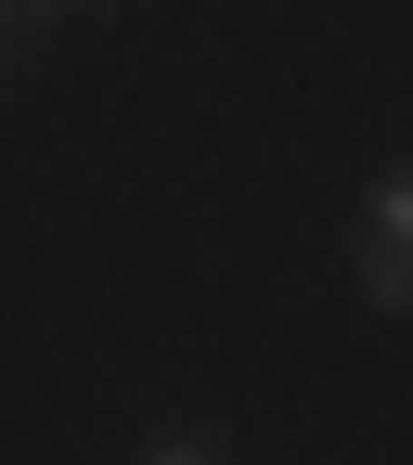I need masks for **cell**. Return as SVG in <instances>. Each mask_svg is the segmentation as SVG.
Returning <instances> with one entry per match:
<instances>
[{
    "label": "cell",
    "mask_w": 413,
    "mask_h": 465,
    "mask_svg": "<svg viewBox=\"0 0 413 465\" xmlns=\"http://www.w3.org/2000/svg\"><path fill=\"white\" fill-rule=\"evenodd\" d=\"M362 284H375V311H413V246H388V232H375V259H362Z\"/></svg>",
    "instance_id": "1"
},
{
    "label": "cell",
    "mask_w": 413,
    "mask_h": 465,
    "mask_svg": "<svg viewBox=\"0 0 413 465\" xmlns=\"http://www.w3.org/2000/svg\"><path fill=\"white\" fill-rule=\"evenodd\" d=\"M375 232H388V246H413V182H388V194H375Z\"/></svg>",
    "instance_id": "2"
},
{
    "label": "cell",
    "mask_w": 413,
    "mask_h": 465,
    "mask_svg": "<svg viewBox=\"0 0 413 465\" xmlns=\"http://www.w3.org/2000/svg\"><path fill=\"white\" fill-rule=\"evenodd\" d=\"M155 465H220V452H207V440H168V452H155Z\"/></svg>",
    "instance_id": "3"
}]
</instances>
